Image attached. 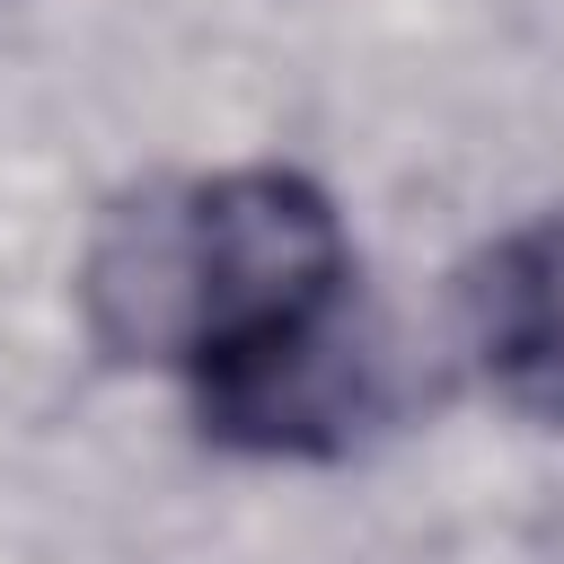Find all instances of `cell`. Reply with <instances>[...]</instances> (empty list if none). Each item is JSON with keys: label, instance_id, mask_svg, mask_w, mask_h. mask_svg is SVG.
<instances>
[{"label": "cell", "instance_id": "6da1fadb", "mask_svg": "<svg viewBox=\"0 0 564 564\" xmlns=\"http://www.w3.org/2000/svg\"><path fill=\"white\" fill-rule=\"evenodd\" d=\"M352 308V238L300 167H220L123 194L79 256V317L106 361L176 370L203 397L300 352Z\"/></svg>", "mask_w": 564, "mask_h": 564}, {"label": "cell", "instance_id": "7a4b0ae2", "mask_svg": "<svg viewBox=\"0 0 564 564\" xmlns=\"http://www.w3.org/2000/svg\"><path fill=\"white\" fill-rule=\"evenodd\" d=\"M458 317L485 388L529 423H564V212L494 238L458 291Z\"/></svg>", "mask_w": 564, "mask_h": 564}]
</instances>
